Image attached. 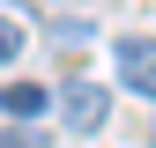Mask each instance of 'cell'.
Returning <instances> with one entry per match:
<instances>
[{"instance_id": "cell-1", "label": "cell", "mask_w": 156, "mask_h": 148, "mask_svg": "<svg viewBox=\"0 0 156 148\" xmlns=\"http://www.w3.org/2000/svg\"><path fill=\"white\" fill-rule=\"evenodd\" d=\"M112 67H119V82L134 96L156 104V37H119V45H112Z\"/></svg>"}, {"instance_id": "cell-5", "label": "cell", "mask_w": 156, "mask_h": 148, "mask_svg": "<svg viewBox=\"0 0 156 148\" xmlns=\"http://www.w3.org/2000/svg\"><path fill=\"white\" fill-rule=\"evenodd\" d=\"M0 148H45V133H30L23 119H8V133H0Z\"/></svg>"}, {"instance_id": "cell-4", "label": "cell", "mask_w": 156, "mask_h": 148, "mask_svg": "<svg viewBox=\"0 0 156 148\" xmlns=\"http://www.w3.org/2000/svg\"><path fill=\"white\" fill-rule=\"evenodd\" d=\"M52 37H60V45L74 52V45H89V37H97V22H89V15H74V22H60V30H52Z\"/></svg>"}, {"instance_id": "cell-6", "label": "cell", "mask_w": 156, "mask_h": 148, "mask_svg": "<svg viewBox=\"0 0 156 148\" xmlns=\"http://www.w3.org/2000/svg\"><path fill=\"white\" fill-rule=\"evenodd\" d=\"M15 52H23V22H8V15H0V67H8Z\"/></svg>"}, {"instance_id": "cell-3", "label": "cell", "mask_w": 156, "mask_h": 148, "mask_svg": "<svg viewBox=\"0 0 156 148\" xmlns=\"http://www.w3.org/2000/svg\"><path fill=\"white\" fill-rule=\"evenodd\" d=\"M0 111H8V119H37V111H45V89L37 82H8L0 89Z\"/></svg>"}, {"instance_id": "cell-2", "label": "cell", "mask_w": 156, "mask_h": 148, "mask_svg": "<svg viewBox=\"0 0 156 148\" xmlns=\"http://www.w3.org/2000/svg\"><path fill=\"white\" fill-rule=\"evenodd\" d=\"M60 111H67V133H97V126L112 119V96H104L97 82H74L67 96H60Z\"/></svg>"}]
</instances>
